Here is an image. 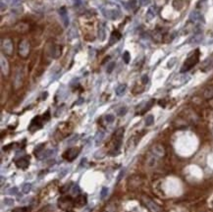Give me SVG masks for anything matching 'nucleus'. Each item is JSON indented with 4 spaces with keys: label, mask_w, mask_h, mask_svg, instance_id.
Here are the masks:
<instances>
[{
    "label": "nucleus",
    "mask_w": 213,
    "mask_h": 212,
    "mask_svg": "<svg viewBox=\"0 0 213 212\" xmlns=\"http://www.w3.org/2000/svg\"><path fill=\"white\" fill-rule=\"evenodd\" d=\"M198 60H199V50L196 49V51L192 52V54L186 59L183 67L181 68V73H185V72H188V70H190L194 66L196 65Z\"/></svg>",
    "instance_id": "nucleus-1"
},
{
    "label": "nucleus",
    "mask_w": 213,
    "mask_h": 212,
    "mask_svg": "<svg viewBox=\"0 0 213 212\" xmlns=\"http://www.w3.org/2000/svg\"><path fill=\"white\" fill-rule=\"evenodd\" d=\"M49 111H47L45 113V115H43L42 117L40 116H36L35 117L34 119L32 120V122H31V125L30 127H29V130H30L31 132H34L35 131H36V130L40 129V128H42V125L43 123H45L46 121L49 120Z\"/></svg>",
    "instance_id": "nucleus-2"
},
{
    "label": "nucleus",
    "mask_w": 213,
    "mask_h": 212,
    "mask_svg": "<svg viewBox=\"0 0 213 212\" xmlns=\"http://www.w3.org/2000/svg\"><path fill=\"white\" fill-rule=\"evenodd\" d=\"M143 202H145V206L147 207L148 210H149L150 212H164L163 209H162L157 203L152 201L150 198L146 197V196L143 197Z\"/></svg>",
    "instance_id": "nucleus-3"
},
{
    "label": "nucleus",
    "mask_w": 213,
    "mask_h": 212,
    "mask_svg": "<svg viewBox=\"0 0 213 212\" xmlns=\"http://www.w3.org/2000/svg\"><path fill=\"white\" fill-rule=\"evenodd\" d=\"M30 54V43L28 40L24 39L19 44V55L22 58H27Z\"/></svg>",
    "instance_id": "nucleus-4"
},
{
    "label": "nucleus",
    "mask_w": 213,
    "mask_h": 212,
    "mask_svg": "<svg viewBox=\"0 0 213 212\" xmlns=\"http://www.w3.org/2000/svg\"><path fill=\"white\" fill-rule=\"evenodd\" d=\"M124 136V128H120L116 131L114 134V138H115V144H114V151H119L120 147L122 144V138Z\"/></svg>",
    "instance_id": "nucleus-5"
},
{
    "label": "nucleus",
    "mask_w": 213,
    "mask_h": 212,
    "mask_svg": "<svg viewBox=\"0 0 213 212\" xmlns=\"http://www.w3.org/2000/svg\"><path fill=\"white\" fill-rule=\"evenodd\" d=\"M59 207L64 210H67L70 207H72L74 205V201H73L72 197L71 196H63L58 200Z\"/></svg>",
    "instance_id": "nucleus-6"
},
{
    "label": "nucleus",
    "mask_w": 213,
    "mask_h": 212,
    "mask_svg": "<svg viewBox=\"0 0 213 212\" xmlns=\"http://www.w3.org/2000/svg\"><path fill=\"white\" fill-rule=\"evenodd\" d=\"M2 51L7 55H12L14 46H13V41L10 38H5L2 40Z\"/></svg>",
    "instance_id": "nucleus-7"
},
{
    "label": "nucleus",
    "mask_w": 213,
    "mask_h": 212,
    "mask_svg": "<svg viewBox=\"0 0 213 212\" xmlns=\"http://www.w3.org/2000/svg\"><path fill=\"white\" fill-rule=\"evenodd\" d=\"M79 153H80V148H78V147H72V148L68 149L67 151L64 153L63 156L66 160L73 161L78 155H79Z\"/></svg>",
    "instance_id": "nucleus-8"
},
{
    "label": "nucleus",
    "mask_w": 213,
    "mask_h": 212,
    "mask_svg": "<svg viewBox=\"0 0 213 212\" xmlns=\"http://www.w3.org/2000/svg\"><path fill=\"white\" fill-rule=\"evenodd\" d=\"M15 164L18 168L21 169H26L30 164V156H24V157H20L15 161Z\"/></svg>",
    "instance_id": "nucleus-9"
},
{
    "label": "nucleus",
    "mask_w": 213,
    "mask_h": 212,
    "mask_svg": "<svg viewBox=\"0 0 213 212\" xmlns=\"http://www.w3.org/2000/svg\"><path fill=\"white\" fill-rule=\"evenodd\" d=\"M190 20L192 22V23H203V22H204V19H203L202 16H201V14L198 12H196V11H194V12L190 13Z\"/></svg>",
    "instance_id": "nucleus-10"
},
{
    "label": "nucleus",
    "mask_w": 213,
    "mask_h": 212,
    "mask_svg": "<svg viewBox=\"0 0 213 212\" xmlns=\"http://www.w3.org/2000/svg\"><path fill=\"white\" fill-rule=\"evenodd\" d=\"M0 60H1V71H2V74L4 76H8L9 75V64L8 61L4 58L3 55H1L0 57Z\"/></svg>",
    "instance_id": "nucleus-11"
},
{
    "label": "nucleus",
    "mask_w": 213,
    "mask_h": 212,
    "mask_svg": "<svg viewBox=\"0 0 213 212\" xmlns=\"http://www.w3.org/2000/svg\"><path fill=\"white\" fill-rule=\"evenodd\" d=\"M86 195H83V194H81V195H78L76 197V199L74 200V206H78V207H82L84 206V205L86 204Z\"/></svg>",
    "instance_id": "nucleus-12"
},
{
    "label": "nucleus",
    "mask_w": 213,
    "mask_h": 212,
    "mask_svg": "<svg viewBox=\"0 0 213 212\" xmlns=\"http://www.w3.org/2000/svg\"><path fill=\"white\" fill-rule=\"evenodd\" d=\"M202 38H203V35H202L201 32H196V34H194L190 39H188V42L190 44H197V43H199L201 40H202Z\"/></svg>",
    "instance_id": "nucleus-13"
},
{
    "label": "nucleus",
    "mask_w": 213,
    "mask_h": 212,
    "mask_svg": "<svg viewBox=\"0 0 213 212\" xmlns=\"http://www.w3.org/2000/svg\"><path fill=\"white\" fill-rule=\"evenodd\" d=\"M122 37L121 34L118 32L117 30H113L112 34H111V36H110V40H109V45H113L114 43H116L117 41L119 40L120 38Z\"/></svg>",
    "instance_id": "nucleus-14"
},
{
    "label": "nucleus",
    "mask_w": 213,
    "mask_h": 212,
    "mask_svg": "<svg viewBox=\"0 0 213 212\" xmlns=\"http://www.w3.org/2000/svg\"><path fill=\"white\" fill-rule=\"evenodd\" d=\"M61 52H62V48L60 45H54L50 50V55L53 57V58H59L61 56Z\"/></svg>",
    "instance_id": "nucleus-15"
},
{
    "label": "nucleus",
    "mask_w": 213,
    "mask_h": 212,
    "mask_svg": "<svg viewBox=\"0 0 213 212\" xmlns=\"http://www.w3.org/2000/svg\"><path fill=\"white\" fill-rule=\"evenodd\" d=\"M152 152L155 154L156 156H159V157H162V156L165 155V149L164 147L160 144H157L152 148Z\"/></svg>",
    "instance_id": "nucleus-16"
},
{
    "label": "nucleus",
    "mask_w": 213,
    "mask_h": 212,
    "mask_svg": "<svg viewBox=\"0 0 213 212\" xmlns=\"http://www.w3.org/2000/svg\"><path fill=\"white\" fill-rule=\"evenodd\" d=\"M203 97L205 99H211L213 98V85H208L203 90Z\"/></svg>",
    "instance_id": "nucleus-17"
},
{
    "label": "nucleus",
    "mask_w": 213,
    "mask_h": 212,
    "mask_svg": "<svg viewBox=\"0 0 213 212\" xmlns=\"http://www.w3.org/2000/svg\"><path fill=\"white\" fill-rule=\"evenodd\" d=\"M59 13H60V15H61L62 19H63L65 26L67 27L68 24H69V20H68V17H67V12H66V9L64 7L61 8V9H60V11H59Z\"/></svg>",
    "instance_id": "nucleus-18"
},
{
    "label": "nucleus",
    "mask_w": 213,
    "mask_h": 212,
    "mask_svg": "<svg viewBox=\"0 0 213 212\" xmlns=\"http://www.w3.org/2000/svg\"><path fill=\"white\" fill-rule=\"evenodd\" d=\"M126 88H127V85H120L119 87L116 88V94L118 96L123 95L124 92L126 91Z\"/></svg>",
    "instance_id": "nucleus-19"
},
{
    "label": "nucleus",
    "mask_w": 213,
    "mask_h": 212,
    "mask_svg": "<svg viewBox=\"0 0 213 212\" xmlns=\"http://www.w3.org/2000/svg\"><path fill=\"white\" fill-rule=\"evenodd\" d=\"M154 17H155V11H154V8L151 7L148 9L147 13H146V19H147L148 21H150V20H152Z\"/></svg>",
    "instance_id": "nucleus-20"
},
{
    "label": "nucleus",
    "mask_w": 213,
    "mask_h": 212,
    "mask_svg": "<svg viewBox=\"0 0 213 212\" xmlns=\"http://www.w3.org/2000/svg\"><path fill=\"white\" fill-rule=\"evenodd\" d=\"M98 37L101 41H103L104 39H105V30H104V28L102 26L99 27V28H98Z\"/></svg>",
    "instance_id": "nucleus-21"
},
{
    "label": "nucleus",
    "mask_w": 213,
    "mask_h": 212,
    "mask_svg": "<svg viewBox=\"0 0 213 212\" xmlns=\"http://www.w3.org/2000/svg\"><path fill=\"white\" fill-rule=\"evenodd\" d=\"M154 123V117L152 115H148L145 119V125L146 126H151Z\"/></svg>",
    "instance_id": "nucleus-22"
},
{
    "label": "nucleus",
    "mask_w": 213,
    "mask_h": 212,
    "mask_svg": "<svg viewBox=\"0 0 213 212\" xmlns=\"http://www.w3.org/2000/svg\"><path fill=\"white\" fill-rule=\"evenodd\" d=\"M123 60L126 64H128L129 62L131 61V55H130V53H129V51H125L123 53Z\"/></svg>",
    "instance_id": "nucleus-23"
},
{
    "label": "nucleus",
    "mask_w": 213,
    "mask_h": 212,
    "mask_svg": "<svg viewBox=\"0 0 213 212\" xmlns=\"http://www.w3.org/2000/svg\"><path fill=\"white\" fill-rule=\"evenodd\" d=\"M114 68H115V62H110V63L107 65V68H106V72H107L108 74H110V73L112 72Z\"/></svg>",
    "instance_id": "nucleus-24"
},
{
    "label": "nucleus",
    "mask_w": 213,
    "mask_h": 212,
    "mask_svg": "<svg viewBox=\"0 0 213 212\" xmlns=\"http://www.w3.org/2000/svg\"><path fill=\"white\" fill-rule=\"evenodd\" d=\"M44 147V144H39V145H37L36 147H35V155H37V156H39V153H40L41 151H42V148Z\"/></svg>",
    "instance_id": "nucleus-25"
},
{
    "label": "nucleus",
    "mask_w": 213,
    "mask_h": 212,
    "mask_svg": "<svg viewBox=\"0 0 213 212\" xmlns=\"http://www.w3.org/2000/svg\"><path fill=\"white\" fill-rule=\"evenodd\" d=\"M31 187H32V185L31 184H26L23 187V193H29L31 191Z\"/></svg>",
    "instance_id": "nucleus-26"
},
{
    "label": "nucleus",
    "mask_w": 213,
    "mask_h": 212,
    "mask_svg": "<svg viewBox=\"0 0 213 212\" xmlns=\"http://www.w3.org/2000/svg\"><path fill=\"white\" fill-rule=\"evenodd\" d=\"M126 113H127V108L126 107H121L118 110V112H117V114H118L119 116H124Z\"/></svg>",
    "instance_id": "nucleus-27"
},
{
    "label": "nucleus",
    "mask_w": 213,
    "mask_h": 212,
    "mask_svg": "<svg viewBox=\"0 0 213 212\" xmlns=\"http://www.w3.org/2000/svg\"><path fill=\"white\" fill-rule=\"evenodd\" d=\"M114 116L113 115H111V114H108V115H106L105 116V120H106V122L107 123H112L113 121H114Z\"/></svg>",
    "instance_id": "nucleus-28"
},
{
    "label": "nucleus",
    "mask_w": 213,
    "mask_h": 212,
    "mask_svg": "<svg viewBox=\"0 0 213 212\" xmlns=\"http://www.w3.org/2000/svg\"><path fill=\"white\" fill-rule=\"evenodd\" d=\"M27 207H16L12 210V212H27Z\"/></svg>",
    "instance_id": "nucleus-29"
},
{
    "label": "nucleus",
    "mask_w": 213,
    "mask_h": 212,
    "mask_svg": "<svg viewBox=\"0 0 213 212\" xmlns=\"http://www.w3.org/2000/svg\"><path fill=\"white\" fill-rule=\"evenodd\" d=\"M3 203L5 205H7V206H9V205H12L13 203H14V200H13L12 198H5Z\"/></svg>",
    "instance_id": "nucleus-30"
},
{
    "label": "nucleus",
    "mask_w": 213,
    "mask_h": 212,
    "mask_svg": "<svg viewBox=\"0 0 213 212\" xmlns=\"http://www.w3.org/2000/svg\"><path fill=\"white\" fill-rule=\"evenodd\" d=\"M107 193H108V189H107V187H103V189H101V193H100L101 198H104V197H105V196L107 195Z\"/></svg>",
    "instance_id": "nucleus-31"
},
{
    "label": "nucleus",
    "mask_w": 213,
    "mask_h": 212,
    "mask_svg": "<svg viewBox=\"0 0 213 212\" xmlns=\"http://www.w3.org/2000/svg\"><path fill=\"white\" fill-rule=\"evenodd\" d=\"M102 138H103L102 132H98L96 136V144H98V142H100L101 140H102Z\"/></svg>",
    "instance_id": "nucleus-32"
},
{
    "label": "nucleus",
    "mask_w": 213,
    "mask_h": 212,
    "mask_svg": "<svg viewBox=\"0 0 213 212\" xmlns=\"http://www.w3.org/2000/svg\"><path fill=\"white\" fill-rule=\"evenodd\" d=\"M141 81H143V85H146V83H148V77H147V75H143V76L141 77Z\"/></svg>",
    "instance_id": "nucleus-33"
},
{
    "label": "nucleus",
    "mask_w": 213,
    "mask_h": 212,
    "mask_svg": "<svg viewBox=\"0 0 213 212\" xmlns=\"http://www.w3.org/2000/svg\"><path fill=\"white\" fill-rule=\"evenodd\" d=\"M175 63H176V58H172L169 62H168V67H169V68L173 67Z\"/></svg>",
    "instance_id": "nucleus-34"
},
{
    "label": "nucleus",
    "mask_w": 213,
    "mask_h": 212,
    "mask_svg": "<svg viewBox=\"0 0 213 212\" xmlns=\"http://www.w3.org/2000/svg\"><path fill=\"white\" fill-rule=\"evenodd\" d=\"M79 191H80V187H78L77 185L74 186V187H73V193H79Z\"/></svg>",
    "instance_id": "nucleus-35"
},
{
    "label": "nucleus",
    "mask_w": 213,
    "mask_h": 212,
    "mask_svg": "<svg viewBox=\"0 0 213 212\" xmlns=\"http://www.w3.org/2000/svg\"><path fill=\"white\" fill-rule=\"evenodd\" d=\"M149 2H150V0H141V4L143 6H145V5H147V4H149Z\"/></svg>",
    "instance_id": "nucleus-36"
},
{
    "label": "nucleus",
    "mask_w": 213,
    "mask_h": 212,
    "mask_svg": "<svg viewBox=\"0 0 213 212\" xmlns=\"http://www.w3.org/2000/svg\"><path fill=\"white\" fill-rule=\"evenodd\" d=\"M17 191H18L17 187H13V189H11L10 193H11V194H15V193H17Z\"/></svg>",
    "instance_id": "nucleus-37"
}]
</instances>
